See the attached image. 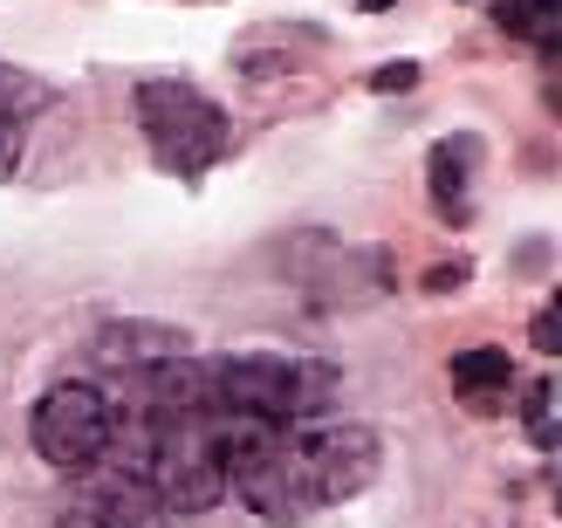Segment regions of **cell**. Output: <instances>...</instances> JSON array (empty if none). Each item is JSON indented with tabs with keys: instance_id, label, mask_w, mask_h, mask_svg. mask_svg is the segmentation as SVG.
Wrapping results in <instances>:
<instances>
[{
	"instance_id": "7c38bea8",
	"label": "cell",
	"mask_w": 562,
	"mask_h": 528,
	"mask_svg": "<svg viewBox=\"0 0 562 528\" xmlns=\"http://www.w3.org/2000/svg\"><path fill=\"white\" fill-rule=\"evenodd\" d=\"M21 158H27V124H0V186L21 172Z\"/></svg>"
},
{
	"instance_id": "9c48e42d",
	"label": "cell",
	"mask_w": 562,
	"mask_h": 528,
	"mask_svg": "<svg viewBox=\"0 0 562 528\" xmlns=\"http://www.w3.org/2000/svg\"><path fill=\"white\" fill-rule=\"evenodd\" d=\"M48 103H55V82H42L35 69L0 63V124H27V117H42Z\"/></svg>"
},
{
	"instance_id": "277c9868",
	"label": "cell",
	"mask_w": 562,
	"mask_h": 528,
	"mask_svg": "<svg viewBox=\"0 0 562 528\" xmlns=\"http://www.w3.org/2000/svg\"><path fill=\"white\" fill-rule=\"evenodd\" d=\"M27 439H35V453L55 467V474H97L110 439H117V405H110L103 384L90 378H63L48 384L27 412Z\"/></svg>"
},
{
	"instance_id": "6da1fadb",
	"label": "cell",
	"mask_w": 562,
	"mask_h": 528,
	"mask_svg": "<svg viewBox=\"0 0 562 528\" xmlns=\"http://www.w3.org/2000/svg\"><path fill=\"white\" fill-rule=\"evenodd\" d=\"M384 439L357 419H308V426H281L268 460L255 474H240L234 494L261 521H308L336 502H350L378 481Z\"/></svg>"
},
{
	"instance_id": "3957f363",
	"label": "cell",
	"mask_w": 562,
	"mask_h": 528,
	"mask_svg": "<svg viewBox=\"0 0 562 528\" xmlns=\"http://www.w3.org/2000/svg\"><path fill=\"white\" fill-rule=\"evenodd\" d=\"M137 131H145L151 158L172 179H206L220 158L234 151V124L206 90H192L179 76H151L137 82Z\"/></svg>"
},
{
	"instance_id": "4fadbf2b",
	"label": "cell",
	"mask_w": 562,
	"mask_h": 528,
	"mask_svg": "<svg viewBox=\"0 0 562 528\" xmlns=\"http://www.w3.org/2000/svg\"><path fill=\"white\" fill-rule=\"evenodd\" d=\"M412 82H418V63H384V69L371 76V90L391 97V90H412Z\"/></svg>"
},
{
	"instance_id": "52a82bcc",
	"label": "cell",
	"mask_w": 562,
	"mask_h": 528,
	"mask_svg": "<svg viewBox=\"0 0 562 528\" xmlns=\"http://www.w3.org/2000/svg\"><path fill=\"white\" fill-rule=\"evenodd\" d=\"M473 165H481V137H439L432 158H426V186H432V206L439 220H453V227H467L473 220Z\"/></svg>"
},
{
	"instance_id": "30bf717a",
	"label": "cell",
	"mask_w": 562,
	"mask_h": 528,
	"mask_svg": "<svg viewBox=\"0 0 562 528\" xmlns=\"http://www.w3.org/2000/svg\"><path fill=\"white\" fill-rule=\"evenodd\" d=\"M494 21L508 27V35L536 42V48L549 55V48H555V21H562V0H501V8H494Z\"/></svg>"
},
{
	"instance_id": "2e32d148",
	"label": "cell",
	"mask_w": 562,
	"mask_h": 528,
	"mask_svg": "<svg viewBox=\"0 0 562 528\" xmlns=\"http://www.w3.org/2000/svg\"><path fill=\"white\" fill-rule=\"evenodd\" d=\"M363 8H391V0H363Z\"/></svg>"
},
{
	"instance_id": "8992f818",
	"label": "cell",
	"mask_w": 562,
	"mask_h": 528,
	"mask_svg": "<svg viewBox=\"0 0 562 528\" xmlns=\"http://www.w3.org/2000/svg\"><path fill=\"white\" fill-rule=\"evenodd\" d=\"M97 364L103 371H151V364H172V357H192V337L186 329H172V323H103L97 329Z\"/></svg>"
},
{
	"instance_id": "ba28073f",
	"label": "cell",
	"mask_w": 562,
	"mask_h": 528,
	"mask_svg": "<svg viewBox=\"0 0 562 528\" xmlns=\"http://www.w3.org/2000/svg\"><path fill=\"white\" fill-rule=\"evenodd\" d=\"M453 392L473 405V412H501L515 392V357L501 350V344H473L453 357Z\"/></svg>"
},
{
	"instance_id": "7a4b0ae2",
	"label": "cell",
	"mask_w": 562,
	"mask_h": 528,
	"mask_svg": "<svg viewBox=\"0 0 562 528\" xmlns=\"http://www.w3.org/2000/svg\"><path fill=\"white\" fill-rule=\"evenodd\" d=\"M206 392L213 412H240V419H268V426H308L323 419L344 392V371L323 357H295V350H234L206 364Z\"/></svg>"
},
{
	"instance_id": "5bb4252c",
	"label": "cell",
	"mask_w": 562,
	"mask_h": 528,
	"mask_svg": "<svg viewBox=\"0 0 562 528\" xmlns=\"http://www.w3.org/2000/svg\"><path fill=\"white\" fill-rule=\"evenodd\" d=\"M467 282V261H453V268H432L426 274V289H460Z\"/></svg>"
},
{
	"instance_id": "5b68a950",
	"label": "cell",
	"mask_w": 562,
	"mask_h": 528,
	"mask_svg": "<svg viewBox=\"0 0 562 528\" xmlns=\"http://www.w3.org/2000/svg\"><path fill=\"white\" fill-rule=\"evenodd\" d=\"M55 528H172L165 502L151 494V481L117 474V467H97L82 474V487L63 502V521Z\"/></svg>"
},
{
	"instance_id": "8fae6325",
	"label": "cell",
	"mask_w": 562,
	"mask_h": 528,
	"mask_svg": "<svg viewBox=\"0 0 562 528\" xmlns=\"http://www.w3.org/2000/svg\"><path fill=\"white\" fill-rule=\"evenodd\" d=\"M549 378H536V384H528V405H521V419H528V439H536V447L549 453L555 447V426H549Z\"/></svg>"
},
{
	"instance_id": "9a60e30c",
	"label": "cell",
	"mask_w": 562,
	"mask_h": 528,
	"mask_svg": "<svg viewBox=\"0 0 562 528\" xmlns=\"http://www.w3.org/2000/svg\"><path fill=\"white\" fill-rule=\"evenodd\" d=\"M536 350H555V310L536 316Z\"/></svg>"
}]
</instances>
